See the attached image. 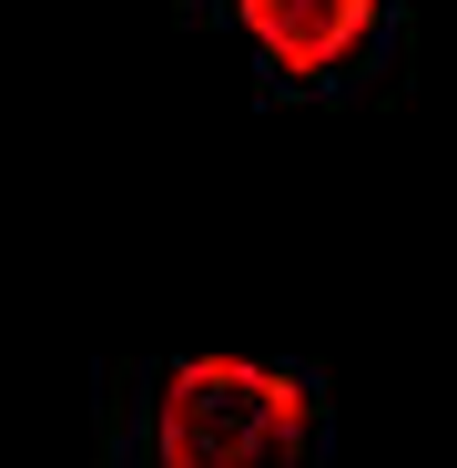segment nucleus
Returning <instances> with one entry per match:
<instances>
[{"label": "nucleus", "mask_w": 457, "mask_h": 468, "mask_svg": "<svg viewBox=\"0 0 457 468\" xmlns=\"http://www.w3.org/2000/svg\"><path fill=\"white\" fill-rule=\"evenodd\" d=\"M234 11H244L254 51L285 61V71H336L376 31V0H234Z\"/></svg>", "instance_id": "obj_2"}, {"label": "nucleus", "mask_w": 457, "mask_h": 468, "mask_svg": "<svg viewBox=\"0 0 457 468\" xmlns=\"http://www.w3.org/2000/svg\"><path fill=\"white\" fill-rule=\"evenodd\" d=\"M163 468H295L305 458V387L265 356H183L152 418Z\"/></svg>", "instance_id": "obj_1"}]
</instances>
